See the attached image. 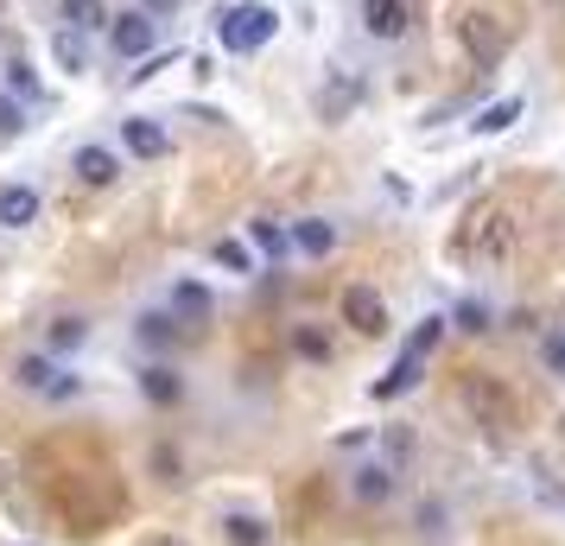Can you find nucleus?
I'll return each instance as SVG.
<instances>
[{"mask_svg": "<svg viewBox=\"0 0 565 546\" xmlns=\"http://www.w3.org/2000/svg\"><path fill=\"white\" fill-rule=\"evenodd\" d=\"M274 32H280V13H274L267 0H242V7H230V13L216 20V39H223V52H235V57L267 52Z\"/></svg>", "mask_w": 565, "mask_h": 546, "instance_id": "f257e3e1", "label": "nucleus"}, {"mask_svg": "<svg viewBox=\"0 0 565 546\" xmlns=\"http://www.w3.org/2000/svg\"><path fill=\"white\" fill-rule=\"evenodd\" d=\"M463 255L477 260V267L509 260L514 255V216H509V210H483V216L470 223V235H463Z\"/></svg>", "mask_w": 565, "mask_h": 546, "instance_id": "f03ea898", "label": "nucleus"}, {"mask_svg": "<svg viewBox=\"0 0 565 546\" xmlns=\"http://www.w3.org/2000/svg\"><path fill=\"white\" fill-rule=\"evenodd\" d=\"M356 20H362V32H369V39L394 45V39H407V32H413V7H407V0H362Z\"/></svg>", "mask_w": 565, "mask_h": 546, "instance_id": "7ed1b4c3", "label": "nucleus"}, {"mask_svg": "<svg viewBox=\"0 0 565 546\" xmlns=\"http://www.w3.org/2000/svg\"><path fill=\"white\" fill-rule=\"evenodd\" d=\"M13 382H20V388H32V394H52V400H71V394L83 388L77 375H64L52 356H26V363L13 368Z\"/></svg>", "mask_w": 565, "mask_h": 546, "instance_id": "20e7f679", "label": "nucleus"}, {"mask_svg": "<svg viewBox=\"0 0 565 546\" xmlns=\"http://www.w3.org/2000/svg\"><path fill=\"white\" fill-rule=\"evenodd\" d=\"M153 39H159V20H147V13H115L108 20V45L121 57H153Z\"/></svg>", "mask_w": 565, "mask_h": 546, "instance_id": "39448f33", "label": "nucleus"}, {"mask_svg": "<svg viewBox=\"0 0 565 546\" xmlns=\"http://www.w3.org/2000/svg\"><path fill=\"white\" fill-rule=\"evenodd\" d=\"M343 324L362 331V338H387V306L375 287H350L343 292Z\"/></svg>", "mask_w": 565, "mask_h": 546, "instance_id": "423d86ee", "label": "nucleus"}, {"mask_svg": "<svg viewBox=\"0 0 565 546\" xmlns=\"http://www.w3.org/2000/svg\"><path fill=\"white\" fill-rule=\"evenodd\" d=\"M463 407H470L477 426H489V432H502V426H509V394L495 388L489 375H470V382H463Z\"/></svg>", "mask_w": 565, "mask_h": 546, "instance_id": "0eeeda50", "label": "nucleus"}, {"mask_svg": "<svg viewBox=\"0 0 565 546\" xmlns=\"http://www.w3.org/2000/svg\"><path fill=\"white\" fill-rule=\"evenodd\" d=\"M121 147H128L134 159H166L172 153V133L159 128L153 115H128V121H121Z\"/></svg>", "mask_w": 565, "mask_h": 546, "instance_id": "6e6552de", "label": "nucleus"}, {"mask_svg": "<svg viewBox=\"0 0 565 546\" xmlns=\"http://www.w3.org/2000/svg\"><path fill=\"white\" fill-rule=\"evenodd\" d=\"M356 103H362V77L356 71H331L324 89H318V115H324V121H343Z\"/></svg>", "mask_w": 565, "mask_h": 546, "instance_id": "1a4fd4ad", "label": "nucleus"}, {"mask_svg": "<svg viewBox=\"0 0 565 546\" xmlns=\"http://www.w3.org/2000/svg\"><path fill=\"white\" fill-rule=\"evenodd\" d=\"M286 242H292V255L324 260V255L337 248V223H324V216H306V223H292V229H286Z\"/></svg>", "mask_w": 565, "mask_h": 546, "instance_id": "9d476101", "label": "nucleus"}, {"mask_svg": "<svg viewBox=\"0 0 565 546\" xmlns=\"http://www.w3.org/2000/svg\"><path fill=\"white\" fill-rule=\"evenodd\" d=\"M419 375H426V356H413V350H401V356H394V368H387L382 382H375V400H401V394H413L419 388Z\"/></svg>", "mask_w": 565, "mask_h": 546, "instance_id": "9b49d317", "label": "nucleus"}, {"mask_svg": "<svg viewBox=\"0 0 565 546\" xmlns=\"http://www.w3.org/2000/svg\"><path fill=\"white\" fill-rule=\"evenodd\" d=\"M71 165H77V179L89 184V191H108V184L121 179V159L108 153V147H77V159H71Z\"/></svg>", "mask_w": 565, "mask_h": 546, "instance_id": "f8f14e48", "label": "nucleus"}, {"mask_svg": "<svg viewBox=\"0 0 565 546\" xmlns=\"http://www.w3.org/2000/svg\"><path fill=\"white\" fill-rule=\"evenodd\" d=\"M140 394H147L153 407H179V400H184L179 368H172V363H147V368H140Z\"/></svg>", "mask_w": 565, "mask_h": 546, "instance_id": "ddd939ff", "label": "nucleus"}, {"mask_svg": "<svg viewBox=\"0 0 565 546\" xmlns=\"http://www.w3.org/2000/svg\"><path fill=\"white\" fill-rule=\"evenodd\" d=\"M223 540L230 546H274V521L248 515V508H230L223 515Z\"/></svg>", "mask_w": 565, "mask_h": 546, "instance_id": "4468645a", "label": "nucleus"}, {"mask_svg": "<svg viewBox=\"0 0 565 546\" xmlns=\"http://www.w3.org/2000/svg\"><path fill=\"white\" fill-rule=\"evenodd\" d=\"M527 115V96H502V103H489V108H477V121H470V133H509L514 121Z\"/></svg>", "mask_w": 565, "mask_h": 546, "instance_id": "2eb2a0df", "label": "nucleus"}, {"mask_svg": "<svg viewBox=\"0 0 565 546\" xmlns=\"http://www.w3.org/2000/svg\"><path fill=\"white\" fill-rule=\"evenodd\" d=\"M210 312H216L210 287H198V280H179V287H172V318H179V324H204Z\"/></svg>", "mask_w": 565, "mask_h": 546, "instance_id": "dca6fc26", "label": "nucleus"}, {"mask_svg": "<svg viewBox=\"0 0 565 546\" xmlns=\"http://www.w3.org/2000/svg\"><path fill=\"white\" fill-rule=\"evenodd\" d=\"M350 490H356V502H369V508H382L387 495H394V464H356V477H350Z\"/></svg>", "mask_w": 565, "mask_h": 546, "instance_id": "f3484780", "label": "nucleus"}, {"mask_svg": "<svg viewBox=\"0 0 565 546\" xmlns=\"http://www.w3.org/2000/svg\"><path fill=\"white\" fill-rule=\"evenodd\" d=\"M32 216H39V191L32 184H7L0 191V229H26Z\"/></svg>", "mask_w": 565, "mask_h": 546, "instance_id": "a211bd4d", "label": "nucleus"}, {"mask_svg": "<svg viewBox=\"0 0 565 546\" xmlns=\"http://www.w3.org/2000/svg\"><path fill=\"white\" fill-rule=\"evenodd\" d=\"M134 338L147 343V350H172V343L184 338V324L172 312H140V324H134Z\"/></svg>", "mask_w": 565, "mask_h": 546, "instance_id": "6ab92c4d", "label": "nucleus"}, {"mask_svg": "<svg viewBox=\"0 0 565 546\" xmlns=\"http://www.w3.org/2000/svg\"><path fill=\"white\" fill-rule=\"evenodd\" d=\"M57 20H64L71 32H103L115 13H108L103 0H57Z\"/></svg>", "mask_w": 565, "mask_h": 546, "instance_id": "aec40b11", "label": "nucleus"}, {"mask_svg": "<svg viewBox=\"0 0 565 546\" xmlns=\"http://www.w3.org/2000/svg\"><path fill=\"white\" fill-rule=\"evenodd\" d=\"M463 39H470L477 64H495V57H502V32H495V20H489V13H470V20H463Z\"/></svg>", "mask_w": 565, "mask_h": 546, "instance_id": "412c9836", "label": "nucleus"}, {"mask_svg": "<svg viewBox=\"0 0 565 546\" xmlns=\"http://www.w3.org/2000/svg\"><path fill=\"white\" fill-rule=\"evenodd\" d=\"M52 57L64 64V77H89V52H83V32L57 26V32H52Z\"/></svg>", "mask_w": 565, "mask_h": 546, "instance_id": "4be33fe9", "label": "nucleus"}, {"mask_svg": "<svg viewBox=\"0 0 565 546\" xmlns=\"http://www.w3.org/2000/svg\"><path fill=\"white\" fill-rule=\"evenodd\" d=\"M248 242H255L267 260H286V255H292V242H286V229L274 223V216H255V223H248Z\"/></svg>", "mask_w": 565, "mask_h": 546, "instance_id": "5701e85b", "label": "nucleus"}, {"mask_svg": "<svg viewBox=\"0 0 565 546\" xmlns=\"http://www.w3.org/2000/svg\"><path fill=\"white\" fill-rule=\"evenodd\" d=\"M445 324H458V331H470V338L495 331V324H489V306H483V299H458V312L445 318Z\"/></svg>", "mask_w": 565, "mask_h": 546, "instance_id": "b1692460", "label": "nucleus"}, {"mask_svg": "<svg viewBox=\"0 0 565 546\" xmlns=\"http://www.w3.org/2000/svg\"><path fill=\"white\" fill-rule=\"evenodd\" d=\"M292 350H299L306 363H331V338H324L318 324H299V331H292Z\"/></svg>", "mask_w": 565, "mask_h": 546, "instance_id": "393cba45", "label": "nucleus"}, {"mask_svg": "<svg viewBox=\"0 0 565 546\" xmlns=\"http://www.w3.org/2000/svg\"><path fill=\"white\" fill-rule=\"evenodd\" d=\"M540 368H546L553 382H565V331H546V338H540Z\"/></svg>", "mask_w": 565, "mask_h": 546, "instance_id": "a878e982", "label": "nucleus"}, {"mask_svg": "<svg viewBox=\"0 0 565 546\" xmlns=\"http://www.w3.org/2000/svg\"><path fill=\"white\" fill-rule=\"evenodd\" d=\"M438 338H445V318H419V324H413V338H407V350H413V356H433Z\"/></svg>", "mask_w": 565, "mask_h": 546, "instance_id": "bb28decb", "label": "nucleus"}, {"mask_svg": "<svg viewBox=\"0 0 565 546\" xmlns=\"http://www.w3.org/2000/svg\"><path fill=\"white\" fill-rule=\"evenodd\" d=\"M210 260H216V267H230V274H255V255H248L242 242H216V248H210Z\"/></svg>", "mask_w": 565, "mask_h": 546, "instance_id": "cd10ccee", "label": "nucleus"}, {"mask_svg": "<svg viewBox=\"0 0 565 546\" xmlns=\"http://www.w3.org/2000/svg\"><path fill=\"white\" fill-rule=\"evenodd\" d=\"M26 133V108H20V96H0V140H20Z\"/></svg>", "mask_w": 565, "mask_h": 546, "instance_id": "c85d7f7f", "label": "nucleus"}, {"mask_svg": "<svg viewBox=\"0 0 565 546\" xmlns=\"http://www.w3.org/2000/svg\"><path fill=\"white\" fill-rule=\"evenodd\" d=\"M7 89H13V96H39V71H32L26 57H13V64H7Z\"/></svg>", "mask_w": 565, "mask_h": 546, "instance_id": "c756f323", "label": "nucleus"}, {"mask_svg": "<svg viewBox=\"0 0 565 546\" xmlns=\"http://www.w3.org/2000/svg\"><path fill=\"white\" fill-rule=\"evenodd\" d=\"M83 338H89V324H83V318H57V324H52V350H77Z\"/></svg>", "mask_w": 565, "mask_h": 546, "instance_id": "7c9ffc66", "label": "nucleus"}, {"mask_svg": "<svg viewBox=\"0 0 565 546\" xmlns=\"http://www.w3.org/2000/svg\"><path fill=\"white\" fill-rule=\"evenodd\" d=\"M382 445H387V464H407V458H413V432H407V426H387Z\"/></svg>", "mask_w": 565, "mask_h": 546, "instance_id": "2f4dec72", "label": "nucleus"}, {"mask_svg": "<svg viewBox=\"0 0 565 546\" xmlns=\"http://www.w3.org/2000/svg\"><path fill=\"white\" fill-rule=\"evenodd\" d=\"M153 470H159V483H172V490L184 483L179 477V451H172V445H153Z\"/></svg>", "mask_w": 565, "mask_h": 546, "instance_id": "473e14b6", "label": "nucleus"}, {"mask_svg": "<svg viewBox=\"0 0 565 546\" xmlns=\"http://www.w3.org/2000/svg\"><path fill=\"white\" fill-rule=\"evenodd\" d=\"M166 64H172V52H153V57H147V64H140V71H128V83H147V77H159Z\"/></svg>", "mask_w": 565, "mask_h": 546, "instance_id": "72a5a7b5", "label": "nucleus"}, {"mask_svg": "<svg viewBox=\"0 0 565 546\" xmlns=\"http://www.w3.org/2000/svg\"><path fill=\"white\" fill-rule=\"evenodd\" d=\"M534 483H540V495H546L553 508H565V490H559V483H553V470H534Z\"/></svg>", "mask_w": 565, "mask_h": 546, "instance_id": "f704fd0d", "label": "nucleus"}, {"mask_svg": "<svg viewBox=\"0 0 565 546\" xmlns=\"http://www.w3.org/2000/svg\"><path fill=\"white\" fill-rule=\"evenodd\" d=\"M438 521H445V508H438V502H426V508H419V534H438Z\"/></svg>", "mask_w": 565, "mask_h": 546, "instance_id": "c9c22d12", "label": "nucleus"}, {"mask_svg": "<svg viewBox=\"0 0 565 546\" xmlns=\"http://www.w3.org/2000/svg\"><path fill=\"white\" fill-rule=\"evenodd\" d=\"M140 13L147 20H166V13H179V0H140Z\"/></svg>", "mask_w": 565, "mask_h": 546, "instance_id": "e433bc0d", "label": "nucleus"}, {"mask_svg": "<svg viewBox=\"0 0 565 546\" xmlns=\"http://www.w3.org/2000/svg\"><path fill=\"white\" fill-rule=\"evenodd\" d=\"M147 546H184V540H172V534H159V540H147Z\"/></svg>", "mask_w": 565, "mask_h": 546, "instance_id": "4c0bfd02", "label": "nucleus"}, {"mask_svg": "<svg viewBox=\"0 0 565 546\" xmlns=\"http://www.w3.org/2000/svg\"><path fill=\"white\" fill-rule=\"evenodd\" d=\"M0 490H7V470H0Z\"/></svg>", "mask_w": 565, "mask_h": 546, "instance_id": "58836bf2", "label": "nucleus"}, {"mask_svg": "<svg viewBox=\"0 0 565 546\" xmlns=\"http://www.w3.org/2000/svg\"><path fill=\"white\" fill-rule=\"evenodd\" d=\"M559 439H565V419H559Z\"/></svg>", "mask_w": 565, "mask_h": 546, "instance_id": "ea45409f", "label": "nucleus"}]
</instances>
